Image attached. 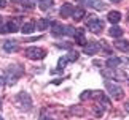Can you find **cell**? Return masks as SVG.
<instances>
[{
  "mask_svg": "<svg viewBox=\"0 0 129 120\" xmlns=\"http://www.w3.org/2000/svg\"><path fill=\"white\" fill-rule=\"evenodd\" d=\"M14 104H16L21 111H30L32 109V100H30V96H29L26 92H21V93L16 95Z\"/></svg>",
  "mask_w": 129,
  "mask_h": 120,
  "instance_id": "6da1fadb",
  "label": "cell"
},
{
  "mask_svg": "<svg viewBox=\"0 0 129 120\" xmlns=\"http://www.w3.org/2000/svg\"><path fill=\"white\" fill-rule=\"evenodd\" d=\"M104 26H105V24H104V21H101V19L99 18H96V16H88L86 18V27L91 30L92 33H101L102 30H104Z\"/></svg>",
  "mask_w": 129,
  "mask_h": 120,
  "instance_id": "7a4b0ae2",
  "label": "cell"
},
{
  "mask_svg": "<svg viewBox=\"0 0 129 120\" xmlns=\"http://www.w3.org/2000/svg\"><path fill=\"white\" fill-rule=\"evenodd\" d=\"M105 87H107L108 95H112V98H113V100H121L123 96H124V92H123V88H121L120 86H116V84H113V82H107V84H105Z\"/></svg>",
  "mask_w": 129,
  "mask_h": 120,
  "instance_id": "3957f363",
  "label": "cell"
},
{
  "mask_svg": "<svg viewBox=\"0 0 129 120\" xmlns=\"http://www.w3.org/2000/svg\"><path fill=\"white\" fill-rule=\"evenodd\" d=\"M46 56V52L40 48H27L26 49V57L30 58V60H40Z\"/></svg>",
  "mask_w": 129,
  "mask_h": 120,
  "instance_id": "277c9868",
  "label": "cell"
},
{
  "mask_svg": "<svg viewBox=\"0 0 129 120\" xmlns=\"http://www.w3.org/2000/svg\"><path fill=\"white\" fill-rule=\"evenodd\" d=\"M78 3H81L83 6H91L94 10H97V11H104V10L107 8V5L101 2V0H77Z\"/></svg>",
  "mask_w": 129,
  "mask_h": 120,
  "instance_id": "5b68a950",
  "label": "cell"
},
{
  "mask_svg": "<svg viewBox=\"0 0 129 120\" xmlns=\"http://www.w3.org/2000/svg\"><path fill=\"white\" fill-rule=\"evenodd\" d=\"M19 28V19H10L5 26L0 27V33H11V32H18Z\"/></svg>",
  "mask_w": 129,
  "mask_h": 120,
  "instance_id": "8992f818",
  "label": "cell"
},
{
  "mask_svg": "<svg viewBox=\"0 0 129 120\" xmlns=\"http://www.w3.org/2000/svg\"><path fill=\"white\" fill-rule=\"evenodd\" d=\"M13 70H14L13 66H10V68L7 70V82L10 84V86H13V84H16V81L19 79V76L22 74V70H19V71H16V73H14Z\"/></svg>",
  "mask_w": 129,
  "mask_h": 120,
  "instance_id": "52a82bcc",
  "label": "cell"
},
{
  "mask_svg": "<svg viewBox=\"0 0 129 120\" xmlns=\"http://www.w3.org/2000/svg\"><path fill=\"white\" fill-rule=\"evenodd\" d=\"M104 76L105 78H113V79H126V74L123 71H115V70H107V71H104Z\"/></svg>",
  "mask_w": 129,
  "mask_h": 120,
  "instance_id": "ba28073f",
  "label": "cell"
},
{
  "mask_svg": "<svg viewBox=\"0 0 129 120\" xmlns=\"http://www.w3.org/2000/svg\"><path fill=\"white\" fill-rule=\"evenodd\" d=\"M73 11H75V10H73V6H72L70 3H64L62 6H61L59 14H61L62 18H69V16H72V14H73Z\"/></svg>",
  "mask_w": 129,
  "mask_h": 120,
  "instance_id": "9c48e42d",
  "label": "cell"
},
{
  "mask_svg": "<svg viewBox=\"0 0 129 120\" xmlns=\"http://www.w3.org/2000/svg\"><path fill=\"white\" fill-rule=\"evenodd\" d=\"M75 41H77V44H80V46H86L88 44V41H86V38H85V32H83L81 28H78L77 32H75Z\"/></svg>",
  "mask_w": 129,
  "mask_h": 120,
  "instance_id": "30bf717a",
  "label": "cell"
},
{
  "mask_svg": "<svg viewBox=\"0 0 129 120\" xmlns=\"http://www.w3.org/2000/svg\"><path fill=\"white\" fill-rule=\"evenodd\" d=\"M97 51H99V44L94 43V41L88 43L86 46H85V54H86V56H94Z\"/></svg>",
  "mask_w": 129,
  "mask_h": 120,
  "instance_id": "8fae6325",
  "label": "cell"
},
{
  "mask_svg": "<svg viewBox=\"0 0 129 120\" xmlns=\"http://www.w3.org/2000/svg\"><path fill=\"white\" fill-rule=\"evenodd\" d=\"M107 19L113 24V26H116V24L121 21V13L120 11H110V13H108V16H107Z\"/></svg>",
  "mask_w": 129,
  "mask_h": 120,
  "instance_id": "7c38bea8",
  "label": "cell"
},
{
  "mask_svg": "<svg viewBox=\"0 0 129 120\" xmlns=\"http://www.w3.org/2000/svg\"><path fill=\"white\" fill-rule=\"evenodd\" d=\"M115 48L123 51V52H129V41H126V40H116Z\"/></svg>",
  "mask_w": 129,
  "mask_h": 120,
  "instance_id": "4fadbf2b",
  "label": "cell"
},
{
  "mask_svg": "<svg viewBox=\"0 0 129 120\" xmlns=\"http://www.w3.org/2000/svg\"><path fill=\"white\" fill-rule=\"evenodd\" d=\"M3 49L7 52H16L18 51V44L14 43V41H11V40H8V41L3 43Z\"/></svg>",
  "mask_w": 129,
  "mask_h": 120,
  "instance_id": "5bb4252c",
  "label": "cell"
},
{
  "mask_svg": "<svg viewBox=\"0 0 129 120\" xmlns=\"http://www.w3.org/2000/svg\"><path fill=\"white\" fill-rule=\"evenodd\" d=\"M35 27H37L35 22H34V21H29V22H26V24L22 26V33H26V35L32 33L34 30H35Z\"/></svg>",
  "mask_w": 129,
  "mask_h": 120,
  "instance_id": "9a60e30c",
  "label": "cell"
},
{
  "mask_svg": "<svg viewBox=\"0 0 129 120\" xmlns=\"http://www.w3.org/2000/svg\"><path fill=\"white\" fill-rule=\"evenodd\" d=\"M120 63H121V60L118 58V57H110V58H108L107 62H105V66H107V68H110V70H113V68H116Z\"/></svg>",
  "mask_w": 129,
  "mask_h": 120,
  "instance_id": "2e32d148",
  "label": "cell"
},
{
  "mask_svg": "<svg viewBox=\"0 0 129 120\" xmlns=\"http://www.w3.org/2000/svg\"><path fill=\"white\" fill-rule=\"evenodd\" d=\"M69 63V58L67 57H61L59 58V62H57V68L54 70V71H51V73H62V70H64V66H66V65Z\"/></svg>",
  "mask_w": 129,
  "mask_h": 120,
  "instance_id": "e0dca14e",
  "label": "cell"
},
{
  "mask_svg": "<svg viewBox=\"0 0 129 120\" xmlns=\"http://www.w3.org/2000/svg\"><path fill=\"white\" fill-rule=\"evenodd\" d=\"M108 35L113 36V38H118V36H121V35H123V28L118 27V26H113L110 30H108Z\"/></svg>",
  "mask_w": 129,
  "mask_h": 120,
  "instance_id": "ac0fdd59",
  "label": "cell"
},
{
  "mask_svg": "<svg viewBox=\"0 0 129 120\" xmlns=\"http://www.w3.org/2000/svg\"><path fill=\"white\" fill-rule=\"evenodd\" d=\"M51 30H53L51 33L54 35V36H61V35H64V27L61 26V24H53Z\"/></svg>",
  "mask_w": 129,
  "mask_h": 120,
  "instance_id": "d6986e66",
  "label": "cell"
},
{
  "mask_svg": "<svg viewBox=\"0 0 129 120\" xmlns=\"http://www.w3.org/2000/svg\"><path fill=\"white\" fill-rule=\"evenodd\" d=\"M37 3H38V8L43 10V11H46L49 6H53V0H37Z\"/></svg>",
  "mask_w": 129,
  "mask_h": 120,
  "instance_id": "ffe728a7",
  "label": "cell"
},
{
  "mask_svg": "<svg viewBox=\"0 0 129 120\" xmlns=\"http://www.w3.org/2000/svg\"><path fill=\"white\" fill-rule=\"evenodd\" d=\"M96 96H97V100H99V101H101V104H102V106H105V109H108V108H110V101H108V98L105 96V95H102V93H97Z\"/></svg>",
  "mask_w": 129,
  "mask_h": 120,
  "instance_id": "44dd1931",
  "label": "cell"
},
{
  "mask_svg": "<svg viewBox=\"0 0 129 120\" xmlns=\"http://www.w3.org/2000/svg\"><path fill=\"white\" fill-rule=\"evenodd\" d=\"M72 16H73V19H75V21H81V19L85 18V10H81V8H80V10H75Z\"/></svg>",
  "mask_w": 129,
  "mask_h": 120,
  "instance_id": "7402d4cb",
  "label": "cell"
},
{
  "mask_svg": "<svg viewBox=\"0 0 129 120\" xmlns=\"http://www.w3.org/2000/svg\"><path fill=\"white\" fill-rule=\"evenodd\" d=\"M49 26H51V22H49L48 19H40V21L37 22V27L40 28V30H45V28H48Z\"/></svg>",
  "mask_w": 129,
  "mask_h": 120,
  "instance_id": "603a6c76",
  "label": "cell"
},
{
  "mask_svg": "<svg viewBox=\"0 0 129 120\" xmlns=\"http://www.w3.org/2000/svg\"><path fill=\"white\" fill-rule=\"evenodd\" d=\"M92 111H94V116L96 117H102L104 116V108H101V106H94Z\"/></svg>",
  "mask_w": 129,
  "mask_h": 120,
  "instance_id": "cb8c5ba5",
  "label": "cell"
},
{
  "mask_svg": "<svg viewBox=\"0 0 129 120\" xmlns=\"http://www.w3.org/2000/svg\"><path fill=\"white\" fill-rule=\"evenodd\" d=\"M70 111H72V114H75V116H83V114H85V111H83L80 106H73Z\"/></svg>",
  "mask_w": 129,
  "mask_h": 120,
  "instance_id": "d4e9b609",
  "label": "cell"
},
{
  "mask_svg": "<svg viewBox=\"0 0 129 120\" xmlns=\"http://www.w3.org/2000/svg\"><path fill=\"white\" fill-rule=\"evenodd\" d=\"M75 32H77V30L73 28L72 26H67V27H64V35H70V36H72V35H75Z\"/></svg>",
  "mask_w": 129,
  "mask_h": 120,
  "instance_id": "484cf974",
  "label": "cell"
},
{
  "mask_svg": "<svg viewBox=\"0 0 129 120\" xmlns=\"http://www.w3.org/2000/svg\"><path fill=\"white\" fill-rule=\"evenodd\" d=\"M21 2H22V5L26 8H34V6H35V3H34L35 0H21Z\"/></svg>",
  "mask_w": 129,
  "mask_h": 120,
  "instance_id": "4316f807",
  "label": "cell"
},
{
  "mask_svg": "<svg viewBox=\"0 0 129 120\" xmlns=\"http://www.w3.org/2000/svg\"><path fill=\"white\" fill-rule=\"evenodd\" d=\"M91 96H92V92H89V90H85L81 93V100H89Z\"/></svg>",
  "mask_w": 129,
  "mask_h": 120,
  "instance_id": "83f0119b",
  "label": "cell"
},
{
  "mask_svg": "<svg viewBox=\"0 0 129 120\" xmlns=\"http://www.w3.org/2000/svg\"><path fill=\"white\" fill-rule=\"evenodd\" d=\"M67 57H69V60H72V62H73V60H77V58H78V54H77L75 51H70V54H69Z\"/></svg>",
  "mask_w": 129,
  "mask_h": 120,
  "instance_id": "f1b7e54d",
  "label": "cell"
},
{
  "mask_svg": "<svg viewBox=\"0 0 129 120\" xmlns=\"http://www.w3.org/2000/svg\"><path fill=\"white\" fill-rule=\"evenodd\" d=\"M7 6V0H0V8H5Z\"/></svg>",
  "mask_w": 129,
  "mask_h": 120,
  "instance_id": "f546056e",
  "label": "cell"
},
{
  "mask_svg": "<svg viewBox=\"0 0 129 120\" xmlns=\"http://www.w3.org/2000/svg\"><path fill=\"white\" fill-rule=\"evenodd\" d=\"M3 82H5V79H3L2 74H0V86H3Z\"/></svg>",
  "mask_w": 129,
  "mask_h": 120,
  "instance_id": "4dcf8cb0",
  "label": "cell"
},
{
  "mask_svg": "<svg viewBox=\"0 0 129 120\" xmlns=\"http://www.w3.org/2000/svg\"><path fill=\"white\" fill-rule=\"evenodd\" d=\"M124 108H126V112H129V103H126V106H124Z\"/></svg>",
  "mask_w": 129,
  "mask_h": 120,
  "instance_id": "1f68e13d",
  "label": "cell"
},
{
  "mask_svg": "<svg viewBox=\"0 0 129 120\" xmlns=\"http://www.w3.org/2000/svg\"><path fill=\"white\" fill-rule=\"evenodd\" d=\"M112 2H115V3H116V2H121V0H112Z\"/></svg>",
  "mask_w": 129,
  "mask_h": 120,
  "instance_id": "d6a6232c",
  "label": "cell"
},
{
  "mask_svg": "<svg viewBox=\"0 0 129 120\" xmlns=\"http://www.w3.org/2000/svg\"><path fill=\"white\" fill-rule=\"evenodd\" d=\"M11 2H21V0H11Z\"/></svg>",
  "mask_w": 129,
  "mask_h": 120,
  "instance_id": "836d02e7",
  "label": "cell"
},
{
  "mask_svg": "<svg viewBox=\"0 0 129 120\" xmlns=\"http://www.w3.org/2000/svg\"><path fill=\"white\" fill-rule=\"evenodd\" d=\"M0 27H2V18H0Z\"/></svg>",
  "mask_w": 129,
  "mask_h": 120,
  "instance_id": "e575fe53",
  "label": "cell"
},
{
  "mask_svg": "<svg viewBox=\"0 0 129 120\" xmlns=\"http://www.w3.org/2000/svg\"><path fill=\"white\" fill-rule=\"evenodd\" d=\"M42 120H51V118H42Z\"/></svg>",
  "mask_w": 129,
  "mask_h": 120,
  "instance_id": "d590c367",
  "label": "cell"
},
{
  "mask_svg": "<svg viewBox=\"0 0 129 120\" xmlns=\"http://www.w3.org/2000/svg\"><path fill=\"white\" fill-rule=\"evenodd\" d=\"M0 111H2V103H0Z\"/></svg>",
  "mask_w": 129,
  "mask_h": 120,
  "instance_id": "8d00e7d4",
  "label": "cell"
},
{
  "mask_svg": "<svg viewBox=\"0 0 129 120\" xmlns=\"http://www.w3.org/2000/svg\"><path fill=\"white\" fill-rule=\"evenodd\" d=\"M127 84H129V79H127Z\"/></svg>",
  "mask_w": 129,
  "mask_h": 120,
  "instance_id": "74e56055",
  "label": "cell"
},
{
  "mask_svg": "<svg viewBox=\"0 0 129 120\" xmlns=\"http://www.w3.org/2000/svg\"><path fill=\"white\" fill-rule=\"evenodd\" d=\"M0 120H3V118H0Z\"/></svg>",
  "mask_w": 129,
  "mask_h": 120,
  "instance_id": "f35d334b",
  "label": "cell"
}]
</instances>
